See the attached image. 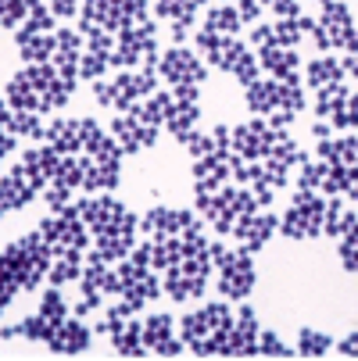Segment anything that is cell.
Returning <instances> with one entry per match:
<instances>
[{
  "mask_svg": "<svg viewBox=\"0 0 358 361\" xmlns=\"http://www.w3.org/2000/svg\"><path fill=\"white\" fill-rule=\"evenodd\" d=\"M333 122V129H358V90H351L347 93V100H344V104H340V111L330 118Z\"/></svg>",
  "mask_w": 358,
  "mask_h": 361,
  "instance_id": "f6af8a7d",
  "label": "cell"
},
{
  "mask_svg": "<svg viewBox=\"0 0 358 361\" xmlns=\"http://www.w3.org/2000/svg\"><path fill=\"white\" fill-rule=\"evenodd\" d=\"M258 333H262V319L251 304H244L233 315V326L222 340L219 357H258Z\"/></svg>",
  "mask_w": 358,
  "mask_h": 361,
  "instance_id": "5bb4252c",
  "label": "cell"
},
{
  "mask_svg": "<svg viewBox=\"0 0 358 361\" xmlns=\"http://www.w3.org/2000/svg\"><path fill=\"white\" fill-rule=\"evenodd\" d=\"M136 247V233H108V236H93V250L105 257V262H122V257H129Z\"/></svg>",
  "mask_w": 358,
  "mask_h": 361,
  "instance_id": "1f68e13d",
  "label": "cell"
},
{
  "mask_svg": "<svg viewBox=\"0 0 358 361\" xmlns=\"http://www.w3.org/2000/svg\"><path fill=\"white\" fill-rule=\"evenodd\" d=\"M276 233H280V219H276L269 208H258L254 215H244V219L233 226L237 247H244V250H251V254H258Z\"/></svg>",
  "mask_w": 358,
  "mask_h": 361,
  "instance_id": "ac0fdd59",
  "label": "cell"
},
{
  "mask_svg": "<svg viewBox=\"0 0 358 361\" xmlns=\"http://www.w3.org/2000/svg\"><path fill=\"white\" fill-rule=\"evenodd\" d=\"M333 343H337V340H333L330 333L312 329V326H301V329H297L294 354H301V357H323V354H330V347H333Z\"/></svg>",
  "mask_w": 358,
  "mask_h": 361,
  "instance_id": "836d02e7",
  "label": "cell"
},
{
  "mask_svg": "<svg viewBox=\"0 0 358 361\" xmlns=\"http://www.w3.org/2000/svg\"><path fill=\"white\" fill-rule=\"evenodd\" d=\"M4 215H8V212H4V208H0V219H4Z\"/></svg>",
  "mask_w": 358,
  "mask_h": 361,
  "instance_id": "be15d7a7",
  "label": "cell"
},
{
  "mask_svg": "<svg viewBox=\"0 0 358 361\" xmlns=\"http://www.w3.org/2000/svg\"><path fill=\"white\" fill-rule=\"evenodd\" d=\"M323 169H326V165H323L319 158H316V161H312V158H304V161L297 165V183H294V186H297V190H319V183H323Z\"/></svg>",
  "mask_w": 358,
  "mask_h": 361,
  "instance_id": "ee69618b",
  "label": "cell"
},
{
  "mask_svg": "<svg viewBox=\"0 0 358 361\" xmlns=\"http://www.w3.org/2000/svg\"><path fill=\"white\" fill-rule=\"evenodd\" d=\"M283 133H276L265 118H251V122H240V126H229V147L233 154H240L244 161H262L265 154L276 147Z\"/></svg>",
  "mask_w": 358,
  "mask_h": 361,
  "instance_id": "4fadbf2b",
  "label": "cell"
},
{
  "mask_svg": "<svg viewBox=\"0 0 358 361\" xmlns=\"http://www.w3.org/2000/svg\"><path fill=\"white\" fill-rule=\"evenodd\" d=\"M0 340H4V343L22 340V336H18V322H11V326H0Z\"/></svg>",
  "mask_w": 358,
  "mask_h": 361,
  "instance_id": "680465c9",
  "label": "cell"
},
{
  "mask_svg": "<svg viewBox=\"0 0 358 361\" xmlns=\"http://www.w3.org/2000/svg\"><path fill=\"white\" fill-rule=\"evenodd\" d=\"M50 262H54V250L47 247L40 233H25L0 250V272H4V279L18 283V290L25 293H36V286L50 272Z\"/></svg>",
  "mask_w": 358,
  "mask_h": 361,
  "instance_id": "7a4b0ae2",
  "label": "cell"
},
{
  "mask_svg": "<svg viewBox=\"0 0 358 361\" xmlns=\"http://www.w3.org/2000/svg\"><path fill=\"white\" fill-rule=\"evenodd\" d=\"M97 307H100V297H79L76 304H72V315H79V319H86V315H93L97 312Z\"/></svg>",
  "mask_w": 358,
  "mask_h": 361,
  "instance_id": "11a10c76",
  "label": "cell"
},
{
  "mask_svg": "<svg viewBox=\"0 0 358 361\" xmlns=\"http://www.w3.org/2000/svg\"><path fill=\"white\" fill-rule=\"evenodd\" d=\"M233 326V312L226 300H208L193 307V312H186L179 319V340L190 347V354L197 357H219L222 350V340Z\"/></svg>",
  "mask_w": 358,
  "mask_h": 361,
  "instance_id": "3957f363",
  "label": "cell"
},
{
  "mask_svg": "<svg viewBox=\"0 0 358 361\" xmlns=\"http://www.w3.org/2000/svg\"><path fill=\"white\" fill-rule=\"evenodd\" d=\"M208 257H212V269H219V293L226 300H247L258 286V269H254V254L237 247L229 250L222 240L208 243Z\"/></svg>",
  "mask_w": 358,
  "mask_h": 361,
  "instance_id": "5b68a950",
  "label": "cell"
},
{
  "mask_svg": "<svg viewBox=\"0 0 358 361\" xmlns=\"http://www.w3.org/2000/svg\"><path fill=\"white\" fill-rule=\"evenodd\" d=\"M22 25H29L36 32H54L58 18H54V11L47 8V0H25V22Z\"/></svg>",
  "mask_w": 358,
  "mask_h": 361,
  "instance_id": "ab89813d",
  "label": "cell"
},
{
  "mask_svg": "<svg viewBox=\"0 0 358 361\" xmlns=\"http://www.w3.org/2000/svg\"><path fill=\"white\" fill-rule=\"evenodd\" d=\"M108 336H112L115 354H122V357H143V354H150V350L143 347V322H136V319L119 322Z\"/></svg>",
  "mask_w": 358,
  "mask_h": 361,
  "instance_id": "83f0119b",
  "label": "cell"
},
{
  "mask_svg": "<svg viewBox=\"0 0 358 361\" xmlns=\"http://www.w3.org/2000/svg\"><path fill=\"white\" fill-rule=\"evenodd\" d=\"M333 347H337V354H344V357H358V329H351L347 336H340Z\"/></svg>",
  "mask_w": 358,
  "mask_h": 361,
  "instance_id": "db71d44e",
  "label": "cell"
},
{
  "mask_svg": "<svg viewBox=\"0 0 358 361\" xmlns=\"http://www.w3.org/2000/svg\"><path fill=\"white\" fill-rule=\"evenodd\" d=\"M193 212H183V208H165V204H158V208H150L140 215V233H147L150 240L155 236H179L193 226Z\"/></svg>",
  "mask_w": 358,
  "mask_h": 361,
  "instance_id": "ffe728a7",
  "label": "cell"
},
{
  "mask_svg": "<svg viewBox=\"0 0 358 361\" xmlns=\"http://www.w3.org/2000/svg\"><path fill=\"white\" fill-rule=\"evenodd\" d=\"M54 183H61L68 190H83V158H76V154H61V161L54 169Z\"/></svg>",
  "mask_w": 358,
  "mask_h": 361,
  "instance_id": "b9f144b4",
  "label": "cell"
},
{
  "mask_svg": "<svg viewBox=\"0 0 358 361\" xmlns=\"http://www.w3.org/2000/svg\"><path fill=\"white\" fill-rule=\"evenodd\" d=\"M347 93H351V86H344V82H337V86H326V90H316V115L319 118H333L337 111H340V104L347 100Z\"/></svg>",
  "mask_w": 358,
  "mask_h": 361,
  "instance_id": "d590c367",
  "label": "cell"
},
{
  "mask_svg": "<svg viewBox=\"0 0 358 361\" xmlns=\"http://www.w3.org/2000/svg\"><path fill=\"white\" fill-rule=\"evenodd\" d=\"M197 50L208 58L212 68L233 75L240 86H251L254 79H262V65H258V54H251V47L237 36H222V32H212V29H197Z\"/></svg>",
  "mask_w": 358,
  "mask_h": 361,
  "instance_id": "277c9868",
  "label": "cell"
},
{
  "mask_svg": "<svg viewBox=\"0 0 358 361\" xmlns=\"http://www.w3.org/2000/svg\"><path fill=\"white\" fill-rule=\"evenodd\" d=\"M25 22V0H0V29H18Z\"/></svg>",
  "mask_w": 358,
  "mask_h": 361,
  "instance_id": "7dc6e473",
  "label": "cell"
},
{
  "mask_svg": "<svg viewBox=\"0 0 358 361\" xmlns=\"http://www.w3.org/2000/svg\"><path fill=\"white\" fill-rule=\"evenodd\" d=\"M258 357H294V347L283 343V336L276 329H262L258 333Z\"/></svg>",
  "mask_w": 358,
  "mask_h": 361,
  "instance_id": "7bdbcfd3",
  "label": "cell"
},
{
  "mask_svg": "<svg viewBox=\"0 0 358 361\" xmlns=\"http://www.w3.org/2000/svg\"><path fill=\"white\" fill-rule=\"evenodd\" d=\"M90 343H93V329L79 315H68L65 322H58L54 333H50V340H47L50 354H65V357L90 350Z\"/></svg>",
  "mask_w": 358,
  "mask_h": 361,
  "instance_id": "44dd1931",
  "label": "cell"
},
{
  "mask_svg": "<svg viewBox=\"0 0 358 361\" xmlns=\"http://www.w3.org/2000/svg\"><path fill=\"white\" fill-rule=\"evenodd\" d=\"M155 15L147 11V0H83L79 8V32L86 36L93 25L108 29V32H122L129 25H143Z\"/></svg>",
  "mask_w": 358,
  "mask_h": 361,
  "instance_id": "8992f818",
  "label": "cell"
},
{
  "mask_svg": "<svg viewBox=\"0 0 358 361\" xmlns=\"http://www.w3.org/2000/svg\"><path fill=\"white\" fill-rule=\"evenodd\" d=\"M323 212H326V200L319 190H294L290 208L280 219V236L287 240H319L323 236Z\"/></svg>",
  "mask_w": 358,
  "mask_h": 361,
  "instance_id": "ba28073f",
  "label": "cell"
},
{
  "mask_svg": "<svg viewBox=\"0 0 358 361\" xmlns=\"http://www.w3.org/2000/svg\"><path fill=\"white\" fill-rule=\"evenodd\" d=\"M58 161H61V150H54L50 143H40V147H29L25 154H22V165L29 169V176L36 179V186H40V193H43V186L54 179V169H58Z\"/></svg>",
  "mask_w": 358,
  "mask_h": 361,
  "instance_id": "d4e9b609",
  "label": "cell"
},
{
  "mask_svg": "<svg viewBox=\"0 0 358 361\" xmlns=\"http://www.w3.org/2000/svg\"><path fill=\"white\" fill-rule=\"evenodd\" d=\"M162 290L176 300V304H186V300H201L204 290H208V276H212V257L208 250L204 254H186L179 265L165 269L162 272Z\"/></svg>",
  "mask_w": 358,
  "mask_h": 361,
  "instance_id": "9c48e42d",
  "label": "cell"
},
{
  "mask_svg": "<svg viewBox=\"0 0 358 361\" xmlns=\"http://www.w3.org/2000/svg\"><path fill=\"white\" fill-rule=\"evenodd\" d=\"M340 65H344V75H351V79L358 82V54H347Z\"/></svg>",
  "mask_w": 358,
  "mask_h": 361,
  "instance_id": "6f0895ef",
  "label": "cell"
},
{
  "mask_svg": "<svg viewBox=\"0 0 358 361\" xmlns=\"http://www.w3.org/2000/svg\"><path fill=\"white\" fill-rule=\"evenodd\" d=\"M158 75H162L169 86H179V82H197V86H204V82H208V68H204V61L193 54V50L176 47V43H172L169 50H162Z\"/></svg>",
  "mask_w": 358,
  "mask_h": 361,
  "instance_id": "9a60e30c",
  "label": "cell"
},
{
  "mask_svg": "<svg viewBox=\"0 0 358 361\" xmlns=\"http://www.w3.org/2000/svg\"><path fill=\"white\" fill-rule=\"evenodd\" d=\"M158 126H147L140 115H136V108H129V111H119L115 118H112V136H115V143L122 147V154H140V150H147V147H155L158 143Z\"/></svg>",
  "mask_w": 358,
  "mask_h": 361,
  "instance_id": "2e32d148",
  "label": "cell"
},
{
  "mask_svg": "<svg viewBox=\"0 0 358 361\" xmlns=\"http://www.w3.org/2000/svg\"><path fill=\"white\" fill-rule=\"evenodd\" d=\"M197 122H201V104H179V100H176V108H172V115L165 118L162 129H169V136L176 143H186L193 136Z\"/></svg>",
  "mask_w": 358,
  "mask_h": 361,
  "instance_id": "f546056e",
  "label": "cell"
},
{
  "mask_svg": "<svg viewBox=\"0 0 358 361\" xmlns=\"http://www.w3.org/2000/svg\"><path fill=\"white\" fill-rule=\"evenodd\" d=\"M358 215L347 208L340 197H326V212H323V236H340L347 226H354Z\"/></svg>",
  "mask_w": 358,
  "mask_h": 361,
  "instance_id": "d6a6232c",
  "label": "cell"
},
{
  "mask_svg": "<svg viewBox=\"0 0 358 361\" xmlns=\"http://www.w3.org/2000/svg\"><path fill=\"white\" fill-rule=\"evenodd\" d=\"M233 8H237V15H240L244 25H254V22L262 18V0H237Z\"/></svg>",
  "mask_w": 358,
  "mask_h": 361,
  "instance_id": "f907efd6",
  "label": "cell"
},
{
  "mask_svg": "<svg viewBox=\"0 0 358 361\" xmlns=\"http://www.w3.org/2000/svg\"><path fill=\"white\" fill-rule=\"evenodd\" d=\"M269 4H273V0H262V8H269Z\"/></svg>",
  "mask_w": 358,
  "mask_h": 361,
  "instance_id": "6125c7cd",
  "label": "cell"
},
{
  "mask_svg": "<svg viewBox=\"0 0 358 361\" xmlns=\"http://www.w3.org/2000/svg\"><path fill=\"white\" fill-rule=\"evenodd\" d=\"M112 68V54H100V50H83V61H79V82H93V79H105V72Z\"/></svg>",
  "mask_w": 358,
  "mask_h": 361,
  "instance_id": "60d3db41",
  "label": "cell"
},
{
  "mask_svg": "<svg viewBox=\"0 0 358 361\" xmlns=\"http://www.w3.org/2000/svg\"><path fill=\"white\" fill-rule=\"evenodd\" d=\"M72 82L58 75V68L43 61V65H25L18 75L8 79L4 100L11 111H36V115H50L61 111L72 97Z\"/></svg>",
  "mask_w": 358,
  "mask_h": 361,
  "instance_id": "6da1fadb",
  "label": "cell"
},
{
  "mask_svg": "<svg viewBox=\"0 0 358 361\" xmlns=\"http://www.w3.org/2000/svg\"><path fill=\"white\" fill-rule=\"evenodd\" d=\"M115 272H119V279H122V293H119V297L133 307V312H143L150 300L165 293V290H162V279L155 276V269L136 265L133 257H122Z\"/></svg>",
  "mask_w": 358,
  "mask_h": 361,
  "instance_id": "8fae6325",
  "label": "cell"
},
{
  "mask_svg": "<svg viewBox=\"0 0 358 361\" xmlns=\"http://www.w3.org/2000/svg\"><path fill=\"white\" fill-rule=\"evenodd\" d=\"M36 193H40L36 179L18 161V165L8 169L4 179H0V208H4V212H22V208H29V204L36 200Z\"/></svg>",
  "mask_w": 358,
  "mask_h": 361,
  "instance_id": "d6986e66",
  "label": "cell"
},
{
  "mask_svg": "<svg viewBox=\"0 0 358 361\" xmlns=\"http://www.w3.org/2000/svg\"><path fill=\"white\" fill-rule=\"evenodd\" d=\"M337 82H344V65L330 54L312 58L309 68H304V86H312V90H326V86H337Z\"/></svg>",
  "mask_w": 358,
  "mask_h": 361,
  "instance_id": "f1b7e54d",
  "label": "cell"
},
{
  "mask_svg": "<svg viewBox=\"0 0 358 361\" xmlns=\"http://www.w3.org/2000/svg\"><path fill=\"white\" fill-rule=\"evenodd\" d=\"M72 197H76V190H68V186H61V183H54V179L43 186V200H47L50 212H65L68 204H72Z\"/></svg>",
  "mask_w": 358,
  "mask_h": 361,
  "instance_id": "bcb514c9",
  "label": "cell"
},
{
  "mask_svg": "<svg viewBox=\"0 0 358 361\" xmlns=\"http://www.w3.org/2000/svg\"><path fill=\"white\" fill-rule=\"evenodd\" d=\"M76 208L93 236H108V233H140V215L129 212L122 200L112 193H97L86 200H76Z\"/></svg>",
  "mask_w": 358,
  "mask_h": 361,
  "instance_id": "52a82bcc",
  "label": "cell"
},
{
  "mask_svg": "<svg viewBox=\"0 0 358 361\" xmlns=\"http://www.w3.org/2000/svg\"><path fill=\"white\" fill-rule=\"evenodd\" d=\"M122 183V161H93L83 158V193H112Z\"/></svg>",
  "mask_w": 358,
  "mask_h": 361,
  "instance_id": "cb8c5ba5",
  "label": "cell"
},
{
  "mask_svg": "<svg viewBox=\"0 0 358 361\" xmlns=\"http://www.w3.org/2000/svg\"><path fill=\"white\" fill-rule=\"evenodd\" d=\"M244 100L258 118L273 115L280 108V79H254L251 86H244Z\"/></svg>",
  "mask_w": 358,
  "mask_h": 361,
  "instance_id": "4316f807",
  "label": "cell"
},
{
  "mask_svg": "<svg viewBox=\"0 0 358 361\" xmlns=\"http://www.w3.org/2000/svg\"><path fill=\"white\" fill-rule=\"evenodd\" d=\"M15 47H18V58L25 65H43L54 58V50H58V36L54 32H36L29 25H18L15 29Z\"/></svg>",
  "mask_w": 358,
  "mask_h": 361,
  "instance_id": "7402d4cb",
  "label": "cell"
},
{
  "mask_svg": "<svg viewBox=\"0 0 358 361\" xmlns=\"http://www.w3.org/2000/svg\"><path fill=\"white\" fill-rule=\"evenodd\" d=\"M251 47H276V36H273V22H254V29H251Z\"/></svg>",
  "mask_w": 358,
  "mask_h": 361,
  "instance_id": "c3c4849f",
  "label": "cell"
},
{
  "mask_svg": "<svg viewBox=\"0 0 358 361\" xmlns=\"http://www.w3.org/2000/svg\"><path fill=\"white\" fill-rule=\"evenodd\" d=\"M54 326H58V322H50L47 315L32 312V315H22V319H18V336H22L25 343H47L50 333H54Z\"/></svg>",
  "mask_w": 358,
  "mask_h": 361,
  "instance_id": "8d00e7d4",
  "label": "cell"
},
{
  "mask_svg": "<svg viewBox=\"0 0 358 361\" xmlns=\"http://www.w3.org/2000/svg\"><path fill=\"white\" fill-rule=\"evenodd\" d=\"M54 150H61V154H76V150H83V118H54L47 126V136H43Z\"/></svg>",
  "mask_w": 358,
  "mask_h": 361,
  "instance_id": "484cf974",
  "label": "cell"
},
{
  "mask_svg": "<svg viewBox=\"0 0 358 361\" xmlns=\"http://www.w3.org/2000/svg\"><path fill=\"white\" fill-rule=\"evenodd\" d=\"M40 315H47L50 322H65L68 315H72V307H68V300H65V293H61V286H47L43 293H40V307H36Z\"/></svg>",
  "mask_w": 358,
  "mask_h": 361,
  "instance_id": "74e56055",
  "label": "cell"
},
{
  "mask_svg": "<svg viewBox=\"0 0 358 361\" xmlns=\"http://www.w3.org/2000/svg\"><path fill=\"white\" fill-rule=\"evenodd\" d=\"M8 129H11L18 140H43V136H47V126L40 122L36 111H11V115H8Z\"/></svg>",
  "mask_w": 358,
  "mask_h": 361,
  "instance_id": "f35d334b",
  "label": "cell"
},
{
  "mask_svg": "<svg viewBox=\"0 0 358 361\" xmlns=\"http://www.w3.org/2000/svg\"><path fill=\"white\" fill-rule=\"evenodd\" d=\"M90 90H93V100L100 108H115V93H112V79H93L90 82Z\"/></svg>",
  "mask_w": 358,
  "mask_h": 361,
  "instance_id": "681fc988",
  "label": "cell"
},
{
  "mask_svg": "<svg viewBox=\"0 0 358 361\" xmlns=\"http://www.w3.org/2000/svg\"><path fill=\"white\" fill-rule=\"evenodd\" d=\"M36 233L47 240V247L54 250V254L86 250V247H90V229H86V222H83V215H79V208H76V200L68 204L65 212H50V215L40 222Z\"/></svg>",
  "mask_w": 358,
  "mask_h": 361,
  "instance_id": "30bf717a",
  "label": "cell"
},
{
  "mask_svg": "<svg viewBox=\"0 0 358 361\" xmlns=\"http://www.w3.org/2000/svg\"><path fill=\"white\" fill-rule=\"evenodd\" d=\"M47 8L54 11V18H76L79 15V0H47Z\"/></svg>",
  "mask_w": 358,
  "mask_h": 361,
  "instance_id": "816d5d0a",
  "label": "cell"
},
{
  "mask_svg": "<svg viewBox=\"0 0 358 361\" xmlns=\"http://www.w3.org/2000/svg\"><path fill=\"white\" fill-rule=\"evenodd\" d=\"M258 65L262 72H269V79H280V82H290V79H301L297 65V47H262L258 50Z\"/></svg>",
  "mask_w": 358,
  "mask_h": 361,
  "instance_id": "603a6c76",
  "label": "cell"
},
{
  "mask_svg": "<svg viewBox=\"0 0 358 361\" xmlns=\"http://www.w3.org/2000/svg\"><path fill=\"white\" fill-rule=\"evenodd\" d=\"M280 18H301V0H273L269 4Z\"/></svg>",
  "mask_w": 358,
  "mask_h": 361,
  "instance_id": "f5cc1de1",
  "label": "cell"
},
{
  "mask_svg": "<svg viewBox=\"0 0 358 361\" xmlns=\"http://www.w3.org/2000/svg\"><path fill=\"white\" fill-rule=\"evenodd\" d=\"M4 161H8V154H0V165H4Z\"/></svg>",
  "mask_w": 358,
  "mask_h": 361,
  "instance_id": "94428289",
  "label": "cell"
},
{
  "mask_svg": "<svg viewBox=\"0 0 358 361\" xmlns=\"http://www.w3.org/2000/svg\"><path fill=\"white\" fill-rule=\"evenodd\" d=\"M83 250H65V254H54V262H50V286H65V283H79L83 276Z\"/></svg>",
  "mask_w": 358,
  "mask_h": 361,
  "instance_id": "4dcf8cb0",
  "label": "cell"
},
{
  "mask_svg": "<svg viewBox=\"0 0 358 361\" xmlns=\"http://www.w3.org/2000/svg\"><path fill=\"white\" fill-rule=\"evenodd\" d=\"M330 133H333V122H326V118H316L312 122V136L316 140H330Z\"/></svg>",
  "mask_w": 358,
  "mask_h": 361,
  "instance_id": "9f6ffc18",
  "label": "cell"
},
{
  "mask_svg": "<svg viewBox=\"0 0 358 361\" xmlns=\"http://www.w3.org/2000/svg\"><path fill=\"white\" fill-rule=\"evenodd\" d=\"M347 197H351V200H358V179H351V186H347Z\"/></svg>",
  "mask_w": 358,
  "mask_h": 361,
  "instance_id": "91938a15",
  "label": "cell"
},
{
  "mask_svg": "<svg viewBox=\"0 0 358 361\" xmlns=\"http://www.w3.org/2000/svg\"><path fill=\"white\" fill-rule=\"evenodd\" d=\"M143 347L158 357H179L186 343L176 336V319L169 312H155L143 319Z\"/></svg>",
  "mask_w": 358,
  "mask_h": 361,
  "instance_id": "e0dca14e",
  "label": "cell"
},
{
  "mask_svg": "<svg viewBox=\"0 0 358 361\" xmlns=\"http://www.w3.org/2000/svg\"><path fill=\"white\" fill-rule=\"evenodd\" d=\"M240 15L233 4H212L208 11H204V29H212V32H222V36H237L240 29Z\"/></svg>",
  "mask_w": 358,
  "mask_h": 361,
  "instance_id": "e575fe53",
  "label": "cell"
},
{
  "mask_svg": "<svg viewBox=\"0 0 358 361\" xmlns=\"http://www.w3.org/2000/svg\"><path fill=\"white\" fill-rule=\"evenodd\" d=\"M323 15L312 29V39L319 50H344L351 29H354V15H351V4L347 0H326V4H319Z\"/></svg>",
  "mask_w": 358,
  "mask_h": 361,
  "instance_id": "7c38bea8",
  "label": "cell"
}]
</instances>
